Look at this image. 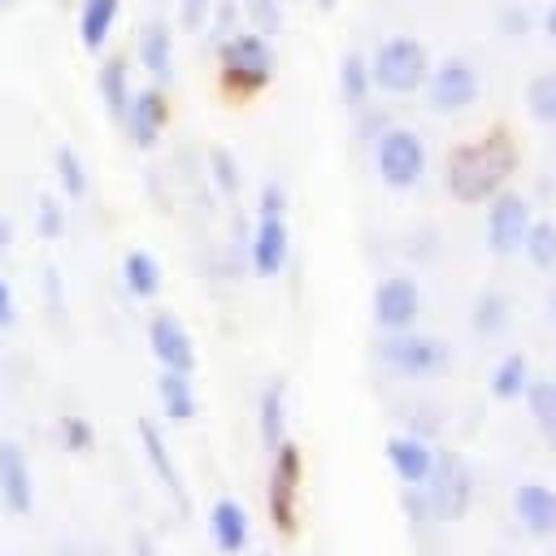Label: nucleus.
Returning <instances> with one entry per match:
<instances>
[{
    "label": "nucleus",
    "instance_id": "1",
    "mask_svg": "<svg viewBox=\"0 0 556 556\" xmlns=\"http://www.w3.org/2000/svg\"><path fill=\"white\" fill-rule=\"evenodd\" d=\"M517 165H521V152H517L513 135L504 126H491L486 135L452 148L443 182L456 204H486L500 187H508Z\"/></svg>",
    "mask_w": 556,
    "mask_h": 556
},
{
    "label": "nucleus",
    "instance_id": "2",
    "mask_svg": "<svg viewBox=\"0 0 556 556\" xmlns=\"http://www.w3.org/2000/svg\"><path fill=\"white\" fill-rule=\"evenodd\" d=\"M278 74V52H274V39L256 35V30H235L217 43V83L226 96H261Z\"/></svg>",
    "mask_w": 556,
    "mask_h": 556
},
{
    "label": "nucleus",
    "instance_id": "3",
    "mask_svg": "<svg viewBox=\"0 0 556 556\" xmlns=\"http://www.w3.org/2000/svg\"><path fill=\"white\" fill-rule=\"evenodd\" d=\"M426 74H430V52L413 35H391L369 56V78L374 91L382 96H413L426 87Z\"/></svg>",
    "mask_w": 556,
    "mask_h": 556
},
{
    "label": "nucleus",
    "instance_id": "4",
    "mask_svg": "<svg viewBox=\"0 0 556 556\" xmlns=\"http://www.w3.org/2000/svg\"><path fill=\"white\" fill-rule=\"evenodd\" d=\"M426 104L443 117H456V113H469L478 100H482V74L469 56H443L430 65L426 74Z\"/></svg>",
    "mask_w": 556,
    "mask_h": 556
},
{
    "label": "nucleus",
    "instance_id": "5",
    "mask_svg": "<svg viewBox=\"0 0 556 556\" xmlns=\"http://www.w3.org/2000/svg\"><path fill=\"white\" fill-rule=\"evenodd\" d=\"M374 169L382 187L391 191H413L426 174V143L413 126H387L374 143Z\"/></svg>",
    "mask_w": 556,
    "mask_h": 556
},
{
    "label": "nucleus",
    "instance_id": "6",
    "mask_svg": "<svg viewBox=\"0 0 556 556\" xmlns=\"http://www.w3.org/2000/svg\"><path fill=\"white\" fill-rule=\"evenodd\" d=\"M378 356L391 374H404V378H434L452 365V348L434 334H417V330H395L378 343Z\"/></svg>",
    "mask_w": 556,
    "mask_h": 556
},
{
    "label": "nucleus",
    "instance_id": "7",
    "mask_svg": "<svg viewBox=\"0 0 556 556\" xmlns=\"http://www.w3.org/2000/svg\"><path fill=\"white\" fill-rule=\"evenodd\" d=\"M426 504L443 521H460L473 500V473L456 452H434V465L426 473Z\"/></svg>",
    "mask_w": 556,
    "mask_h": 556
},
{
    "label": "nucleus",
    "instance_id": "8",
    "mask_svg": "<svg viewBox=\"0 0 556 556\" xmlns=\"http://www.w3.org/2000/svg\"><path fill=\"white\" fill-rule=\"evenodd\" d=\"M530 200L513 187H500L491 200H486V248L495 256H513L521 252V239L530 230Z\"/></svg>",
    "mask_w": 556,
    "mask_h": 556
},
{
    "label": "nucleus",
    "instance_id": "9",
    "mask_svg": "<svg viewBox=\"0 0 556 556\" xmlns=\"http://www.w3.org/2000/svg\"><path fill=\"white\" fill-rule=\"evenodd\" d=\"M421 317V287L408 274H387L374 287V321L378 330L395 334V330H413Z\"/></svg>",
    "mask_w": 556,
    "mask_h": 556
},
{
    "label": "nucleus",
    "instance_id": "10",
    "mask_svg": "<svg viewBox=\"0 0 556 556\" xmlns=\"http://www.w3.org/2000/svg\"><path fill=\"white\" fill-rule=\"evenodd\" d=\"M165 126H169V91H165L161 83L139 87V91L130 96L126 117H122L126 139H130L139 152H152V148H156V139L165 135Z\"/></svg>",
    "mask_w": 556,
    "mask_h": 556
},
{
    "label": "nucleus",
    "instance_id": "11",
    "mask_svg": "<svg viewBox=\"0 0 556 556\" xmlns=\"http://www.w3.org/2000/svg\"><path fill=\"white\" fill-rule=\"evenodd\" d=\"M295 491H300V447L282 439L274 447V473H269V517L278 534H295Z\"/></svg>",
    "mask_w": 556,
    "mask_h": 556
},
{
    "label": "nucleus",
    "instance_id": "12",
    "mask_svg": "<svg viewBox=\"0 0 556 556\" xmlns=\"http://www.w3.org/2000/svg\"><path fill=\"white\" fill-rule=\"evenodd\" d=\"M148 348H152V356H156L161 369H178V374H191L195 369V343H191V334L169 313H156L148 321Z\"/></svg>",
    "mask_w": 556,
    "mask_h": 556
},
{
    "label": "nucleus",
    "instance_id": "13",
    "mask_svg": "<svg viewBox=\"0 0 556 556\" xmlns=\"http://www.w3.org/2000/svg\"><path fill=\"white\" fill-rule=\"evenodd\" d=\"M287 256H291L287 222H282V217H256V230H252V239H248V261H252V269H256L261 278H274V274H282Z\"/></svg>",
    "mask_w": 556,
    "mask_h": 556
},
{
    "label": "nucleus",
    "instance_id": "14",
    "mask_svg": "<svg viewBox=\"0 0 556 556\" xmlns=\"http://www.w3.org/2000/svg\"><path fill=\"white\" fill-rule=\"evenodd\" d=\"M135 61L143 65V74L152 83L169 87V78H174V30H169V22H161V17L143 22L139 43H135Z\"/></svg>",
    "mask_w": 556,
    "mask_h": 556
},
{
    "label": "nucleus",
    "instance_id": "15",
    "mask_svg": "<svg viewBox=\"0 0 556 556\" xmlns=\"http://www.w3.org/2000/svg\"><path fill=\"white\" fill-rule=\"evenodd\" d=\"M0 500L9 513H30L35 504V478H30V460L17 443H0Z\"/></svg>",
    "mask_w": 556,
    "mask_h": 556
},
{
    "label": "nucleus",
    "instance_id": "16",
    "mask_svg": "<svg viewBox=\"0 0 556 556\" xmlns=\"http://www.w3.org/2000/svg\"><path fill=\"white\" fill-rule=\"evenodd\" d=\"M513 513L526 526V534H534V539L556 534V491L547 482H521L513 495Z\"/></svg>",
    "mask_w": 556,
    "mask_h": 556
},
{
    "label": "nucleus",
    "instance_id": "17",
    "mask_svg": "<svg viewBox=\"0 0 556 556\" xmlns=\"http://www.w3.org/2000/svg\"><path fill=\"white\" fill-rule=\"evenodd\" d=\"M387 465H391V473L404 486H421L426 473H430V465H434V452L417 434H391L387 439Z\"/></svg>",
    "mask_w": 556,
    "mask_h": 556
},
{
    "label": "nucleus",
    "instance_id": "18",
    "mask_svg": "<svg viewBox=\"0 0 556 556\" xmlns=\"http://www.w3.org/2000/svg\"><path fill=\"white\" fill-rule=\"evenodd\" d=\"M96 87H100V100H104L109 122L122 126V117H126V109H130V96H135V87H130V61H126L122 52L104 56L100 70H96Z\"/></svg>",
    "mask_w": 556,
    "mask_h": 556
},
{
    "label": "nucleus",
    "instance_id": "19",
    "mask_svg": "<svg viewBox=\"0 0 556 556\" xmlns=\"http://www.w3.org/2000/svg\"><path fill=\"white\" fill-rule=\"evenodd\" d=\"M208 534L213 543L226 552V556H239L252 539V521H248V508L239 500H217L213 513H208Z\"/></svg>",
    "mask_w": 556,
    "mask_h": 556
},
{
    "label": "nucleus",
    "instance_id": "20",
    "mask_svg": "<svg viewBox=\"0 0 556 556\" xmlns=\"http://www.w3.org/2000/svg\"><path fill=\"white\" fill-rule=\"evenodd\" d=\"M139 443H143V456H148L152 473H156V478H161V486L169 491V500H174L178 508H187L182 473H178V465H174V456H169V447H165V434H161L152 421H139Z\"/></svg>",
    "mask_w": 556,
    "mask_h": 556
},
{
    "label": "nucleus",
    "instance_id": "21",
    "mask_svg": "<svg viewBox=\"0 0 556 556\" xmlns=\"http://www.w3.org/2000/svg\"><path fill=\"white\" fill-rule=\"evenodd\" d=\"M122 17V0H83L78 4V43L87 52H100Z\"/></svg>",
    "mask_w": 556,
    "mask_h": 556
},
{
    "label": "nucleus",
    "instance_id": "22",
    "mask_svg": "<svg viewBox=\"0 0 556 556\" xmlns=\"http://www.w3.org/2000/svg\"><path fill=\"white\" fill-rule=\"evenodd\" d=\"M339 96H343V104L356 113L361 104H369V96H374V78H369V56L365 52H356V48H348L343 56H339Z\"/></svg>",
    "mask_w": 556,
    "mask_h": 556
},
{
    "label": "nucleus",
    "instance_id": "23",
    "mask_svg": "<svg viewBox=\"0 0 556 556\" xmlns=\"http://www.w3.org/2000/svg\"><path fill=\"white\" fill-rule=\"evenodd\" d=\"M156 400L165 408V417L174 426L191 421L195 417V391H191V374H178V369H161L156 378Z\"/></svg>",
    "mask_w": 556,
    "mask_h": 556
},
{
    "label": "nucleus",
    "instance_id": "24",
    "mask_svg": "<svg viewBox=\"0 0 556 556\" xmlns=\"http://www.w3.org/2000/svg\"><path fill=\"white\" fill-rule=\"evenodd\" d=\"M256 426H261V443L265 447H278L287 439V387L282 382L265 387L261 408H256Z\"/></svg>",
    "mask_w": 556,
    "mask_h": 556
},
{
    "label": "nucleus",
    "instance_id": "25",
    "mask_svg": "<svg viewBox=\"0 0 556 556\" xmlns=\"http://www.w3.org/2000/svg\"><path fill=\"white\" fill-rule=\"evenodd\" d=\"M526 404H530L534 430L556 447V378H530L526 382Z\"/></svg>",
    "mask_w": 556,
    "mask_h": 556
},
{
    "label": "nucleus",
    "instance_id": "26",
    "mask_svg": "<svg viewBox=\"0 0 556 556\" xmlns=\"http://www.w3.org/2000/svg\"><path fill=\"white\" fill-rule=\"evenodd\" d=\"M122 287H126L135 300H152V295L161 291V265H156V256H148V252H126V261H122Z\"/></svg>",
    "mask_w": 556,
    "mask_h": 556
},
{
    "label": "nucleus",
    "instance_id": "27",
    "mask_svg": "<svg viewBox=\"0 0 556 556\" xmlns=\"http://www.w3.org/2000/svg\"><path fill=\"white\" fill-rule=\"evenodd\" d=\"M508 313H513V304H508L504 291H482V295L473 300V308H469V326H473V334L495 339V334H504Z\"/></svg>",
    "mask_w": 556,
    "mask_h": 556
},
{
    "label": "nucleus",
    "instance_id": "28",
    "mask_svg": "<svg viewBox=\"0 0 556 556\" xmlns=\"http://www.w3.org/2000/svg\"><path fill=\"white\" fill-rule=\"evenodd\" d=\"M526 382H530V365L521 352H508L504 361H495V369H491V395L495 400H521Z\"/></svg>",
    "mask_w": 556,
    "mask_h": 556
},
{
    "label": "nucleus",
    "instance_id": "29",
    "mask_svg": "<svg viewBox=\"0 0 556 556\" xmlns=\"http://www.w3.org/2000/svg\"><path fill=\"white\" fill-rule=\"evenodd\" d=\"M526 113L539 126H556V65L552 70H539L526 83Z\"/></svg>",
    "mask_w": 556,
    "mask_h": 556
},
{
    "label": "nucleus",
    "instance_id": "30",
    "mask_svg": "<svg viewBox=\"0 0 556 556\" xmlns=\"http://www.w3.org/2000/svg\"><path fill=\"white\" fill-rule=\"evenodd\" d=\"M521 252H526V261L534 269H543V274L556 269V222H547V217L530 222V230L521 239Z\"/></svg>",
    "mask_w": 556,
    "mask_h": 556
},
{
    "label": "nucleus",
    "instance_id": "31",
    "mask_svg": "<svg viewBox=\"0 0 556 556\" xmlns=\"http://www.w3.org/2000/svg\"><path fill=\"white\" fill-rule=\"evenodd\" d=\"M52 174H56L65 200H83V195H87V165H83V156H78L74 148L61 143V148L52 152Z\"/></svg>",
    "mask_w": 556,
    "mask_h": 556
},
{
    "label": "nucleus",
    "instance_id": "32",
    "mask_svg": "<svg viewBox=\"0 0 556 556\" xmlns=\"http://www.w3.org/2000/svg\"><path fill=\"white\" fill-rule=\"evenodd\" d=\"M239 9H243L248 30L265 35V39H274L282 30V0H239Z\"/></svg>",
    "mask_w": 556,
    "mask_h": 556
},
{
    "label": "nucleus",
    "instance_id": "33",
    "mask_svg": "<svg viewBox=\"0 0 556 556\" xmlns=\"http://www.w3.org/2000/svg\"><path fill=\"white\" fill-rule=\"evenodd\" d=\"M208 174H213V187L222 195H239L243 174H239V161H235L230 148H208Z\"/></svg>",
    "mask_w": 556,
    "mask_h": 556
},
{
    "label": "nucleus",
    "instance_id": "34",
    "mask_svg": "<svg viewBox=\"0 0 556 556\" xmlns=\"http://www.w3.org/2000/svg\"><path fill=\"white\" fill-rule=\"evenodd\" d=\"M235 30H243V9H239V0H213L208 26H204V35L213 39V48H217L226 35H235Z\"/></svg>",
    "mask_w": 556,
    "mask_h": 556
},
{
    "label": "nucleus",
    "instance_id": "35",
    "mask_svg": "<svg viewBox=\"0 0 556 556\" xmlns=\"http://www.w3.org/2000/svg\"><path fill=\"white\" fill-rule=\"evenodd\" d=\"M495 30L504 35V39H526L530 30H534V13L526 9V4H500L495 9Z\"/></svg>",
    "mask_w": 556,
    "mask_h": 556
},
{
    "label": "nucleus",
    "instance_id": "36",
    "mask_svg": "<svg viewBox=\"0 0 556 556\" xmlns=\"http://www.w3.org/2000/svg\"><path fill=\"white\" fill-rule=\"evenodd\" d=\"M35 235L39 239H61L65 235V204L56 195H39V208H35Z\"/></svg>",
    "mask_w": 556,
    "mask_h": 556
},
{
    "label": "nucleus",
    "instance_id": "37",
    "mask_svg": "<svg viewBox=\"0 0 556 556\" xmlns=\"http://www.w3.org/2000/svg\"><path fill=\"white\" fill-rule=\"evenodd\" d=\"M387 126H391V117H387L382 109H374V104H361V109H356V143L374 148Z\"/></svg>",
    "mask_w": 556,
    "mask_h": 556
},
{
    "label": "nucleus",
    "instance_id": "38",
    "mask_svg": "<svg viewBox=\"0 0 556 556\" xmlns=\"http://www.w3.org/2000/svg\"><path fill=\"white\" fill-rule=\"evenodd\" d=\"M208 13H213V0H182V4H178V26H182L187 35H204Z\"/></svg>",
    "mask_w": 556,
    "mask_h": 556
},
{
    "label": "nucleus",
    "instance_id": "39",
    "mask_svg": "<svg viewBox=\"0 0 556 556\" xmlns=\"http://www.w3.org/2000/svg\"><path fill=\"white\" fill-rule=\"evenodd\" d=\"M256 217H287V187L282 182H265L256 195Z\"/></svg>",
    "mask_w": 556,
    "mask_h": 556
},
{
    "label": "nucleus",
    "instance_id": "40",
    "mask_svg": "<svg viewBox=\"0 0 556 556\" xmlns=\"http://www.w3.org/2000/svg\"><path fill=\"white\" fill-rule=\"evenodd\" d=\"M61 434H65V447L70 452H91V443H96V430L87 426V417H65L61 421Z\"/></svg>",
    "mask_w": 556,
    "mask_h": 556
},
{
    "label": "nucleus",
    "instance_id": "41",
    "mask_svg": "<svg viewBox=\"0 0 556 556\" xmlns=\"http://www.w3.org/2000/svg\"><path fill=\"white\" fill-rule=\"evenodd\" d=\"M9 321H13V287L0 274V326H9Z\"/></svg>",
    "mask_w": 556,
    "mask_h": 556
},
{
    "label": "nucleus",
    "instance_id": "42",
    "mask_svg": "<svg viewBox=\"0 0 556 556\" xmlns=\"http://www.w3.org/2000/svg\"><path fill=\"white\" fill-rule=\"evenodd\" d=\"M130 556H156V543H152L148 534H135V543H130Z\"/></svg>",
    "mask_w": 556,
    "mask_h": 556
},
{
    "label": "nucleus",
    "instance_id": "43",
    "mask_svg": "<svg viewBox=\"0 0 556 556\" xmlns=\"http://www.w3.org/2000/svg\"><path fill=\"white\" fill-rule=\"evenodd\" d=\"M543 35L552 39V48H556V0L547 4V13H543Z\"/></svg>",
    "mask_w": 556,
    "mask_h": 556
},
{
    "label": "nucleus",
    "instance_id": "44",
    "mask_svg": "<svg viewBox=\"0 0 556 556\" xmlns=\"http://www.w3.org/2000/svg\"><path fill=\"white\" fill-rule=\"evenodd\" d=\"M9 243H13V222H9V217H0V256L9 252Z\"/></svg>",
    "mask_w": 556,
    "mask_h": 556
},
{
    "label": "nucleus",
    "instance_id": "45",
    "mask_svg": "<svg viewBox=\"0 0 556 556\" xmlns=\"http://www.w3.org/2000/svg\"><path fill=\"white\" fill-rule=\"evenodd\" d=\"M308 4H313L317 13H334V9H339V0H308Z\"/></svg>",
    "mask_w": 556,
    "mask_h": 556
},
{
    "label": "nucleus",
    "instance_id": "46",
    "mask_svg": "<svg viewBox=\"0 0 556 556\" xmlns=\"http://www.w3.org/2000/svg\"><path fill=\"white\" fill-rule=\"evenodd\" d=\"M61 556H109V552H104V547H91V552H74V547H65Z\"/></svg>",
    "mask_w": 556,
    "mask_h": 556
},
{
    "label": "nucleus",
    "instance_id": "47",
    "mask_svg": "<svg viewBox=\"0 0 556 556\" xmlns=\"http://www.w3.org/2000/svg\"><path fill=\"white\" fill-rule=\"evenodd\" d=\"M552 334H556V287H552Z\"/></svg>",
    "mask_w": 556,
    "mask_h": 556
},
{
    "label": "nucleus",
    "instance_id": "48",
    "mask_svg": "<svg viewBox=\"0 0 556 556\" xmlns=\"http://www.w3.org/2000/svg\"><path fill=\"white\" fill-rule=\"evenodd\" d=\"M9 4H13V0H0V13H4V9H9Z\"/></svg>",
    "mask_w": 556,
    "mask_h": 556
},
{
    "label": "nucleus",
    "instance_id": "49",
    "mask_svg": "<svg viewBox=\"0 0 556 556\" xmlns=\"http://www.w3.org/2000/svg\"><path fill=\"white\" fill-rule=\"evenodd\" d=\"M282 4H308V0H282Z\"/></svg>",
    "mask_w": 556,
    "mask_h": 556
},
{
    "label": "nucleus",
    "instance_id": "50",
    "mask_svg": "<svg viewBox=\"0 0 556 556\" xmlns=\"http://www.w3.org/2000/svg\"><path fill=\"white\" fill-rule=\"evenodd\" d=\"M261 556H265V552H261Z\"/></svg>",
    "mask_w": 556,
    "mask_h": 556
}]
</instances>
